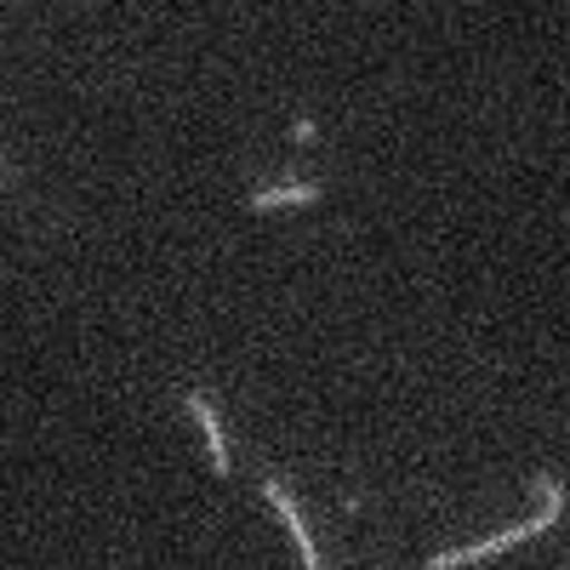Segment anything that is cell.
Wrapping results in <instances>:
<instances>
[{"mask_svg":"<svg viewBox=\"0 0 570 570\" xmlns=\"http://www.w3.org/2000/svg\"><path fill=\"white\" fill-rule=\"evenodd\" d=\"M263 497L274 502V513H279V525L292 531V542H297V553H303V570H325V559H320V548H314V537H308V525H303V513L292 508V497H285V485L263 480Z\"/></svg>","mask_w":570,"mask_h":570,"instance_id":"2","label":"cell"},{"mask_svg":"<svg viewBox=\"0 0 570 570\" xmlns=\"http://www.w3.org/2000/svg\"><path fill=\"white\" fill-rule=\"evenodd\" d=\"M320 188L314 183H292V188H263V195H252L257 212H279V206H314Z\"/></svg>","mask_w":570,"mask_h":570,"instance_id":"4","label":"cell"},{"mask_svg":"<svg viewBox=\"0 0 570 570\" xmlns=\"http://www.w3.org/2000/svg\"><path fill=\"white\" fill-rule=\"evenodd\" d=\"M0 171H7V160H0Z\"/></svg>","mask_w":570,"mask_h":570,"instance_id":"5","label":"cell"},{"mask_svg":"<svg viewBox=\"0 0 570 570\" xmlns=\"http://www.w3.org/2000/svg\"><path fill=\"white\" fill-rule=\"evenodd\" d=\"M183 405H188V416L200 422V434H206V445H212V468H217V473H228V440H223V422H217V411L206 405V394L188 389V394H183Z\"/></svg>","mask_w":570,"mask_h":570,"instance_id":"3","label":"cell"},{"mask_svg":"<svg viewBox=\"0 0 570 570\" xmlns=\"http://www.w3.org/2000/svg\"><path fill=\"white\" fill-rule=\"evenodd\" d=\"M537 491H542V513H531V519H519V525H508V531H497V537H480V542H468V548L434 553V559H428V570H456V564H473V559H491V553H508V548H519V542H525V537H537V531L559 525V513H564V485L553 480V473H542V480H537Z\"/></svg>","mask_w":570,"mask_h":570,"instance_id":"1","label":"cell"}]
</instances>
